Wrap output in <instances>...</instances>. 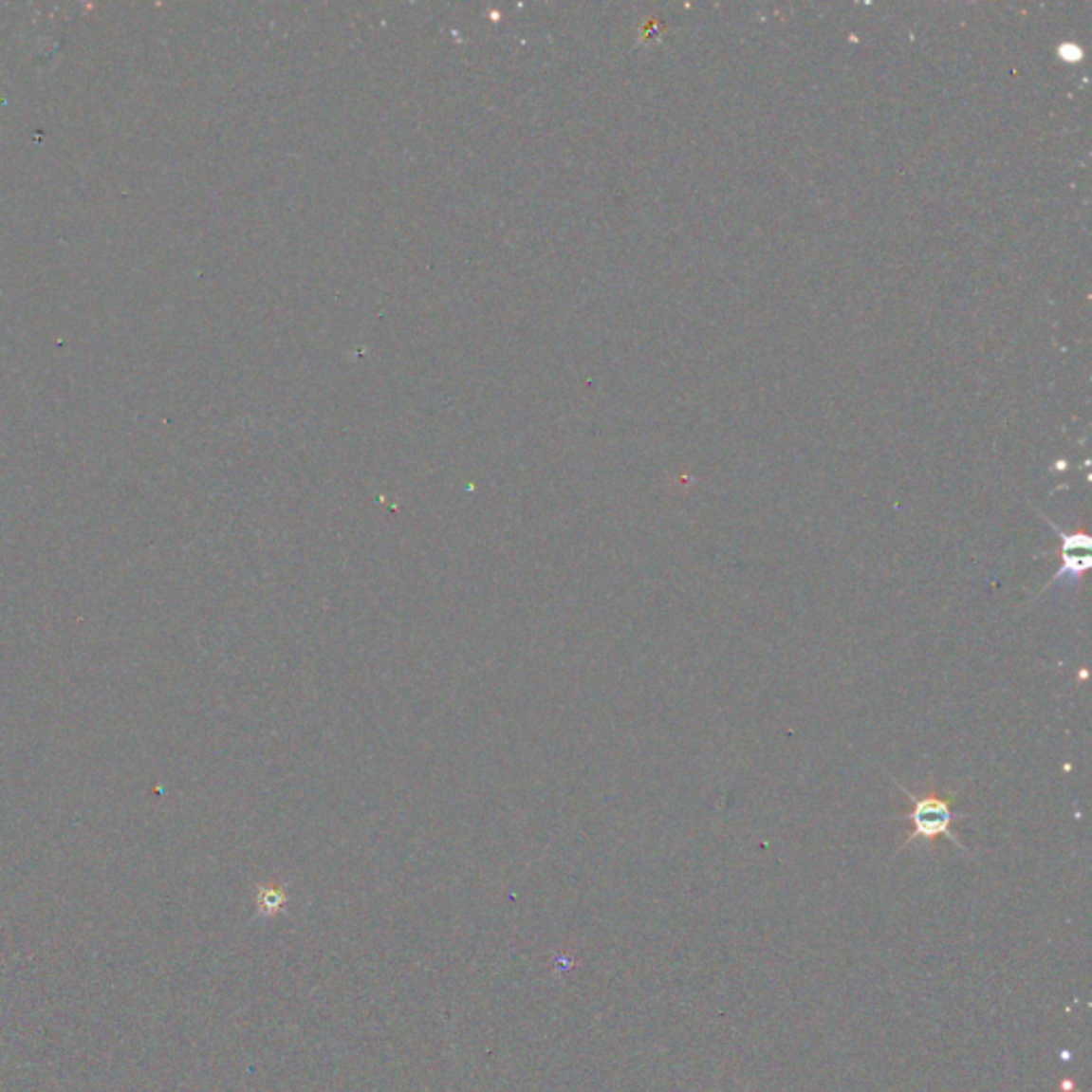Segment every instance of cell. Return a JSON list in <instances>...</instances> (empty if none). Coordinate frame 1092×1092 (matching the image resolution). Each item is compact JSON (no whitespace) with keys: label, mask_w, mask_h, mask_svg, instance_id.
Returning a JSON list of instances; mask_svg holds the SVG:
<instances>
[{"label":"cell","mask_w":1092,"mask_h":1092,"mask_svg":"<svg viewBox=\"0 0 1092 1092\" xmlns=\"http://www.w3.org/2000/svg\"><path fill=\"white\" fill-rule=\"evenodd\" d=\"M890 779L894 781V786H897L900 792L909 798L911 805H914V809H911L909 813H898V820H905L911 824L909 837L902 841V845L898 847V854L900 851L909 849L911 845H916V842H919V849L931 851V849H935V842L939 837H945L950 842H953V845H956L960 851H965L967 854V847L962 845L958 834L953 832V824H956L958 820H967V815H956L952 811V801L958 796L960 789L952 792L950 796H943L935 789L933 777H928V784L922 792H911V789L898 784V781L894 777H890Z\"/></svg>","instance_id":"cell-1"},{"label":"cell","mask_w":1092,"mask_h":1092,"mask_svg":"<svg viewBox=\"0 0 1092 1092\" xmlns=\"http://www.w3.org/2000/svg\"><path fill=\"white\" fill-rule=\"evenodd\" d=\"M1046 521H1047V526L1056 531V536L1061 538V548L1059 550H1044V553H1059L1061 567H1059V572L1052 576V581L1047 583L1042 591H1039V596H1042L1044 591L1050 589L1052 584L1061 583V581H1069L1071 584L1080 587L1082 579H1084V574L1088 572V567H1090V548H1092V538L1086 529L1064 531L1056 526L1054 521H1050V519H1046Z\"/></svg>","instance_id":"cell-2"}]
</instances>
